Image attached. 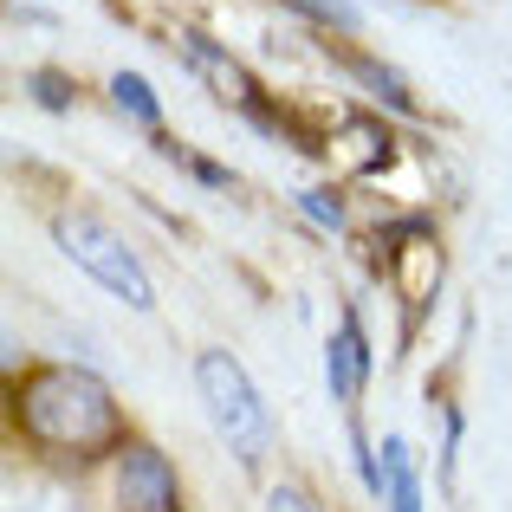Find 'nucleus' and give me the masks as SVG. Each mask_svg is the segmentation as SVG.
Returning <instances> with one entry per match:
<instances>
[{
    "label": "nucleus",
    "instance_id": "obj_12",
    "mask_svg": "<svg viewBox=\"0 0 512 512\" xmlns=\"http://www.w3.org/2000/svg\"><path fill=\"white\" fill-rule=\"evenodd\" d=\"M299 13H318V20H331V26H357V13L344 7V0H292Z\"/></svg>",
    "mask_w": 512,
    "mask_h": 512
},
{
    "label": "nucleus",
    "instance_id": "obj_10",
    "mask_svg": "<svg viewBox=\"0 0 512 512\" xmlns=\"http://www.w3.org/2000/svg\"><path fill=\"white\" fill-rule=\"evenodd\" d=\"M13 512H78L59 487H20L13 493Z\"/></svg>",
    "mask_w": 512,
    "mask_h": 512
},
{
    "label": "nucleus",
    "instance_id": "obj_4",
    "mask_svg": "<svg viewBox=\"0 0 512 512\" xmlns=\"http://www.w3.org/2000/svg\"><path fill=\"white\" fill-rule=\"evenodd\" d=\"M117 506L124 512H182V480H175L163 448L130 441L117 454Z\"/></svg>",
    "mask_w": 512,
    "mask_h": 512
},
{
    "label": "nucleus",
    "instance_id": "obj_8",
    "mask_svg": "<svg viewBox=\"0 0 512 512\" xmlns=\"http://www.w3.org/2000/svg\"><path fill=\"white\" fill-rule=\"evenodd\" d=\"M331 52H338V65H350V72H357L363 78V85H370L376 91V98H383L389 104V111H409V85H402V78L396 72H389V65H376V59H363V52H350V46H331Z\"/></svg>",
    "mask_w": 512,
    "mask_h": 512
},
{
    "label": "nucleus",
    "instance_id": "obj_5",
    "mask_svg": "<svg viewBox=\"0 0 512 512\" xmlns=\"http://www.w3.org/2000/svg\"><path fill=\"white\" fill-rule=\"evenodd\" d=\"M325 383H331V396H338V402H357L363 383H370V338H363L357 318H344V325L331 331V344H325Z\"/></svg>",
    "mask_w": 512,
    "mask_h": 512
},
{
    "label": "nucleus",
    "instance_id": "obj_9",
    "mask_svg": "<svg viewBox=\"0 0 512 512\" xmlns=\"http://www.w3.org/2000/svg\"><path fill=\"white\" fill-rule=\"evenodd\" d=\"M111 104H117V111H130L137 124H156V117H163V104H156V91H150V78H143V72H117L111 78Z\"/></svg>",
    "mask_w": 512,
    "mask_h": 512
},
{
    "label": "nucleus",
    "instance_id": "obj_2",
    "mask_svg": "<svg viewBox=\"0 0 512 512\" xmlns=\"http://www.w3.org/2000/svg\"><path fill=\"white\" fill-rule=\"evenodd\" d=\"M195 389H201V409H208L214 435L253 467L266 454V441H273V415H266L247 363H240L234 350H201L195 357Z\"/></svg>",
    "mask_w": 512,
    "mask_h": 512
},
{
    "label": "nucleus",
    "instance_id": "obj_1",
    "mask_svg": "<svg viewBox=\"0 0 512 512\" xmlns=\"http://www.w3.org/2000/svg\"><path fill=\"white\" fill-rule=\"evenodd\" d=\"M13 402H20V428L26 435L46 441V448H65V454H104V448H117V435H124L104 376L72 370V363L33 370Z\"/></svg>",
    "mask_w": 512,
    "mask_h": 512
},
{
    "label": "nucleus",
    "instance_id": "obj_11",
    "mask_svg": "<svg viewBox=\"0 0 512 512\" xmlns=\"http://www.w3.org/2000/svg\"><path fill=\"white\" fill-rule=\"evenodd\" d=\"M26 85H33V98L46 104V111H72V85H65L59 72H33Z\"/></svg>",
    "mask_w": 512,
    "mask_h": 512
},
{
    "label": "nucleus",
    "instance_id": "obj_7",
    "mask_svg": "<svg viewBox=\"0 0 512 512\" xmlns=\"http://www.w3.org/2000/svg\"><path fill=\"white\" fill-rule=\"evenodd\" d=\"M383 500L389 512H422V480H415V461H409V441L402 435H383Z\"/></svg>",
    "mask_w": 512,
    "mask_h": 512
},
{
    "label": "nucleus",
    "instance_id": "obj_13",
    "mask_svg": "<svg viewBox=\"0 0 512 512\" xmlns=\"http://www.w3.org/2000/svg\"><path fill=\"white\" fill-rule=\"evenodd\" d=\"M305 214H312V221H325V227H338L344 221V201L325 195V188H312V195H305Z\"/></svg>",
    "mask_w": 512,
    "mask_h": 512
},
{
    "label": "nucleus",
    "instance_id": "obj_3",
    "mask_svg": "<svg viewBox=\"0 0 512 512\" xmlns=\"http://www.w3.org/2000/svg\"><path fill=\"white\" fill-rule=\"evenodd\" d=\"M52 240H59V253L78 266V273H91L104 292H117L130 312H150V305H156L150 273H143V260L124 247V234H117L111 221L72 208V214H59V221H52Z\"/></svg>",
    "mask_w": 512,
    "mask_h": 512
},
{
    "label": "nucleus",
    "instance_id": "obj_14",
    "mask_svg": "<svg viewBox=\"0 0 512 512\" xmlns=\"http://www.w3.org/2000/svg\"><path fill=\"white\" fill-rule=\"evenodd\" d=\"M266 512H318V506L305 500L299 487H273V493H266Z\"/></svg>",
    "mask_w": 512,
    "mask_h": 512
},
{
    "label": "nucleus",
    "instance_id": "obj_6",
    "mask_svg": "<svg viewBox=\"0 0 512 512\" xmlns=\"http://www.w3.org/2000/svg\"><path fill=\"white\" fill-rule=\"evenodd\" d=\"M182 52H188V59H195L201 72L214 78V85H221V98H234V104H247V111H260V91H253V78L240 72V65L227 59V52H214L201 33H182Z\"/></svg>",
    "mask_w": 512,
    "mask_h": 512
}]
</instances>
